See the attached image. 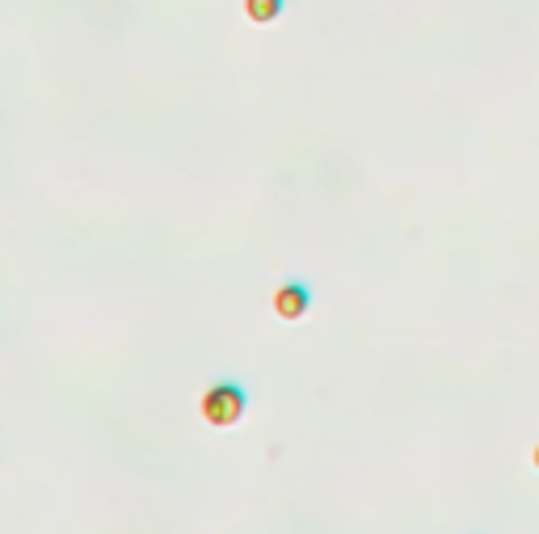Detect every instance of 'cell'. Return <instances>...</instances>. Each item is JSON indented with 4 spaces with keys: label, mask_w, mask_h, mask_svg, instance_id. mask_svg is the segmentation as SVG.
I'll use <instances>...</instances> for the list:
<instances>
[{
    "label": "cell",
    "mask_w": 539,
    "mask_h": 534,
    "mask_svg": "<svg viewBox=\"0 0 539 534\" xmlns=\"http://www.w3.org/2000/svg\"><path fill=\"white\" fill-rule=\"evenodd\" d=\"M531 467L539 471V442H535V450H531Z\"/></svg>",
    "instance_id": "4"
},
{
    "label": "cell",
    "mask_w": 539,
    "mask_h": 534,
    "mask_svg": "<svg viewBox=\"0 0 539 534\" xmlns=\"http://www.w3.org/2000/svg\"><path fill=\"white\" fill-rule=\"evenodd\" d=\"M245 413V387H236V383H215L211 392L203 396V421L215 425V429H224V425H236Z\"/></svg>",
    "instance_id": "1"
},
{
    "label": "cell",
    "mask_w": 539,
    "mask_h": 534,
    "mask_svg": "<svg viewBox=\"0 0 539 534\" xmlns=\"http://www.w3.org/2000/svg\"><path fill=\"white\" fill-rule=\"evenodd\" d=\"M308 303H312V291L304 282H287V286H278L274 291V312L283 320H299L308 312Z\"/></svg>",
    "instance_id": "2"
},
{
    "label": "cell",
    "mask_w": 539,
    "mask_h": 534,
    "mask_svg": "<svg viewBox=\"0 0 539 534\" xmlns=\"http://www.w3.org/2000/svg\"><path fill=\"white\" fill-rule=\"evenodd\" d=\"M283 5L287 0H245V13H249V22L266 26V22H274V17L283 13Z\"/></svg>",
    "instance_id": "3"
}]
</instances>
